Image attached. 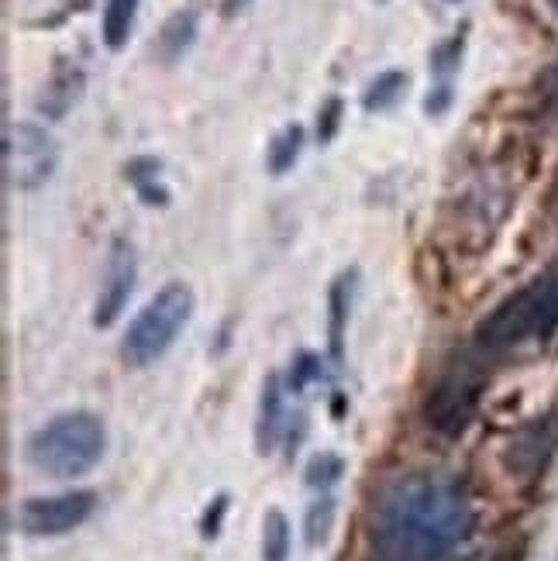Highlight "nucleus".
Returning <instances> with one entry per match:
<instances>
[{"instance_id": "nucleus-1", "label": "nucleus", "mask_w": 558, "mask_h": 561, "mask_svg": "<svg viewBox=\"0 0 558 561\" xmlns=\"http://www.w3.org/2000/svg\"><path fill=\"white\" fill-rule=\"evenodd\" d=\"M476 506L463 476L400 472L369 506V561H448L472 534Z\"/></svg>"}, {"instance_id": "nucleus-2", "label": "nucleus", "mask_w": 558, "mask_h": 561, "mask_svg": "<svg viewBox=\"0 0 558 561\" xmlns=\"http://www.w3.org/2000/svg\"><path fill=\"white\" fill-rule=\"evenodd\" d=\"M558 331V270L535 276L503 297L476 328V352L503 355L527 341H545Z\"/></svg>"}, {"instance_id": "nucleus-3", "label": "nucleus", "mask_w": 558, "mask_h": 561, "mask_svg": "<svg viewBox=\"0 0 558 561\" xmlns=\"http://www.w3.org/2000/svg\"><path fill=\"white\" fill-rule=\"evenodd\" d=\"M104 448V421L90 410H69L24 437V461L42 476L77 479L101 466Z\"/></svg>"}, {"instance_id": "nucleus-4", "label": "nucleus", "mask_w": 558, "mask_h": 561, "mask_svg": "<svg viewBox=\"0 0 558 561\" xmlns=\"http://www.w3.org/2000/svg\"><path fill=\"white\" fill-rule=\"evenodd\" d=\"M193 289L186 283H166L156 297L138 310L121 341V358L132 369H145L176 345L180 331L190 324Z\"/></svg>"}, {"instance_id": "nucleus-5", "label": "nucleus", "mask_w": 558, "mask_h": 561, "mask_svg": "<svg viewBox=\"0 0 558 561\" xmlns=\"http://www.w3.org/2000/svg\"><path fill=\"white\" fill-rule=\"evenodd\" d=\"M482 393H487V369H482V362L472 355H458L431 382L421 417L434 434L458 437L476 421Z\"/></svg>"}, {"instance_id": "nucleus-6", "label": "nucleus", "mask_w": 558, "mask_h": 561, "mask_svg": "<svg viewBox=\"0 0 558 561\" xmlns=\"http://www.w3.org/2000/svg\"><path fill=\"white\" fill-rule=\"evenodd\" d=\"M4 183L8 190L32 193L53 180L59 165V145L45 128L32 121H11L4 125Z\"/></svg>"}, {"instance_id": "nucleus-7", "label": "nucleus", "mask_w": 558, "mask_h": 561, "mask_svg": "<svg viewBox=\"0 0 558 561\" xmlns=\"http://www.w3.org/2000/svg\"><path fill=\"white\" fill-rule=\"evenodd\" d=\"M96 510V493L72 490L59 496H32L18 506L14 527L24 538H62V534L83 527Z\"/></svg>"}, {"instance_id": "nucleus-8", "label": "nucleus", "mask_w": 558, "mask_h": 561, "mask_svg": "<svg viewBox=\"0 0 558 561\" xmlns=\"http://www.w3.org/2000/svg\"><path fill=\"white\" fill-rule=\"evenodd\" d=\"M555 451H558V413H545V417H535L514 431V437L506 442L503 461L514 476L538 479L548 469Z\"/></svg>"}, {"instance_id": "nucleus-9", "label": "nucleus", "mask_w": 558, "mask_h": 561, "mask_svg": "<svg viewBox=\"0 0 558 561\" xmlns=\"http://www.w3.org/2000/svg\"><path fill=\"white\" fill-rule=\"evenodd\" d=\"M135 276H138V262H135L132 241L114 238L107 262H104L101 293H96V304H93V328H111L117 321L121 310L128 307V297L135 289Z\"/></svg>"}, {"instance_id": "nucleus-10", "label": "nucleus", "mask_w": 558, "mask_h": 561, "mask_svg": "<svg viewBox=\"0 0 558 561\" xmlns=\"http://www.w3.org/2000/svg\"><path fill=\"white\" fill-rule=\"evenodd\" d=\"M87 90V72L77 62L59 59L56 69L48 72V80L35 93V111L48 121H62L72 107L80 104V96Z\"/></svg>"}, {"instance_id": "nucleus-11", "label": "nucleus", "mask_w": 558, "mask_h": 561, "mask_svg": "<svg viewBox=\"0 0 558 561\" xmlns=\"http://www.w3.org/2000/svg\"><path fill=\"white\" fill-rule=\"evenodd\" d=\"M283 376H265L262 382V397H259V417H255V451L259 455H273L283 427H286V410H283Z\"/></svg>"}, {"instance_id": "nucleus-12", "label": "nucleus", "mask_w": 558, "mask_h": 561, "mask_svg": "<svg viewBox=\"0 0 558 561\" xmlns=\"http://www.w3.org/2000/svg\"><path fill=\"white\" fill-rule=\"evenodd\" d=\"M197 35H201V14L186 8V11H176L162 24V32L156 38V59L162 66H176L193 45H197Z\"/></svg>"}, {"instance_id": "nucleus-13", "label": "nucleus", "mask_w": 558, "mask_h": 561, "mask_svg": "<svg viewBox=\"0 0 558 561\" xmlns=\"http://www.w3.org/2000/svg\"><path fill=\"white\" fill-rule=\"evenodd\" d=\"M355 283V270L342 273L334 283H331V293H328V345H331V358L342 362V348H345V321H349V289Z\"/></svg>"}, {"instance_id": "nucleus-14", "label": "nucleus", "mask_w": 558, "mask_h": 561, "mask_svg": "<svg viewBox=\"0 0 558 561\" xmlns=\"http://www.w3.org/2000/svg\"><path fill=\"white\" fill-rule=\"evenodd\" d=\"M125 176L138 190L141 204H149V207H169V190L159 183L162 180V162L159 159H152V156L132 159L125 165Z\"/></svg>"}, {"instance_id": "nucleus-15", "label": "nucleus", "mask_w": 558, "mask_h": 561, "mask_svg": "<svg viewBox=\"0 0 558 561\" xmlns=\"http://www.w3.org/2000/svg\"><path fill=\"white\" fill-rule=\"evenodd\" d=\"M300 152H304V128L300 125L280 128L270 138V145H265V169H270V176H286L297 165Z\"/></svg>"}, {"instance_id": "nucleus-16", "label": "nucleus", "mask_w": 558, "mask_h": 561, "mask_svg": "<svg viewBox=\"0 0 558 561\" xmlns=\"http://www.w3.org/2000/svg\"><path fill=\"white\" fill-rule=\"evenodd\" d=\"M138 4H141V0H107V4H104L101 35H104V45L111 48V53H121V48L128 45L132 28H135Z\"/></svg>"}, {"instance_id": "nucleus-17", "label": "nucleus", "mask_w": 558, "mask_h": 561, "mask_svg": "<svg viewBox=\"0 0 558 561\" xmlns=\"http://www.w3.org/2000/svg\"><path fill=\"white\" fill-rule=\"evenodd\" d=\"M407 72L400 69H390V72H379V77L366 87V93H362V111L366 114H383V111H394L403 93H407Z\"/></svg>"}, {"instance_id": "nucleus-18", "label": "nucleus", "mask_w": 558, "mask_h": 561, "mask_svg": "<svg viewBox=\"0 0 558 561\" xmlns=\"http://www.w3.org/2000/svg\"><path fill=\"white\" fill-rule=\"evenodd\" d=\"M262 561H289V520L280 514V510H265Z\"/></svg>"}, {"instance_id": "nucleus-19", "label": "nucleus", "mask_w": 558, "mask_h": 561, "mask_svg": "<svg viewBox=\"0 0 558 561\" xmlns=\"http://www.w3.org/2000/svg\"><path fill=\"white\" fill-rule=\"evenodd\" d=\"M463 53H466V28L455 32L452 38H445L442 45L431 48V72L439 83H452V77L463 66Z\"/></svg>"}, {"instance_id": "nucleus-20", "label": "nucleus", "mask_w": 558, "mask_h": 561, "mask_svg": "<svg viewBox=\"0 0 558 561\" xmlns=\"http://www.w3.org/2000/svg\"><path fill=\"white\" fill-rule=\"evenodd\" d=\"M345 476V461L331 455V451H321V455H314L307 461V469H304V482L310 485V490H331V485Z\"/></svg>"}, {"instance_id": "nucleus-21", "label": "nucleus", "mask_w": 558, "mask_h": 561, "mask_svg": "<svg viewBox=\"0 0 558 561\" xmlns=\"http://www.w3.org/2000/svg\"><path fill=\"white\" fill-rule=\"evenodd\" d=\"M334 527V500L331 496H321L318 503H310L307 517H304V538L310 548H318L328 541V534Z\"/></svg>"}, {"instance_id": "nucleus-22", "label": "nucleus", "mask_w": 558, "mask_h": 561, "mask_svg": "<svg viewBox=\"0 0 558 561\" xmlns=\"http://www.w3.org/2000/svg\"><path fill=\"white\" fill-rule=\"evenodd\" d=\"M314 379H321V358L318 355H297L294 362H289V373H286V389L289 393H304V389L314 382Z\"/></svg>"}, {"instance_id": "nucleus-23", "label": "nucleus", "mask_w": 558, "mask_h": 561, "mask_svg": "<svg viewBox=\"0 0 558 561\" xmlns=\"http://www.w3.org/2000/svg\"><path fill=\"white\" fill-rule=\"evenodd\" d=\"M342 114H345L342 96H328V101L321 104V111H318V141L321 145L334 141L338 128H342Z\"/></svg>"}, {"instance_id": "nucleus-24", "label": "nucleus", "mask_w": 558, "mask_h": 561, "mask_svg": "<svg viewBox=\"0 0 558 561\" xmlns=\"http://www.w3.org/2000/svg\"><path fill=\"white\" fill-rule=\"evenodd\" d=\"M228 514V493H217L210 500V506L204 510V517H201V538L204 541H214L217 534H221V520Z\"/></svg>"}, {"instance_id": "nucleus-25", "label": "nucleus", "mask_w": 558, "mask_h": 561, "mask_svg": "<svg viewBox=\"0 0 558 561\" xmlns=\"http://www.w3.org/2000/svg\"><path fill=\"white\" fill-rule=\"evenodd\" d=\"M452 96H455L452 83H434L431 93L424 96V111H428L431 117H442V114L452 107Z\"/></svg>"}, {"instance_id": "nucleus-26", "label": "nucleus", "mask_w": 558, "mask_h": 561, "mask_svg": "<svg viewBox=\"0 0 558 561\" xmlns=\"http://www.w3.org/2000/svg\"><path fill=\"white\" fill-rule=\"evenodd\" d=\"M542 101L548 104V107H555L558 104V62L551 66V69H545L542 72Z\"/></svg>"}, {"instance_id": "nucleus-27", "label": "nucleus", "mask_w": 558, "mask_h": 561, "mask_svg": "<svg viewBox=\"0 0 558 561\" xmlns=\"http://www.w3.org/2000/svg\"><path fill=\"white\" fill-rule=\"evenodd\" d=\"M490 561H524V548H521V545H506V548H500Z\"/></svg>"}, {"instance_id": "nucleus-28", "label": "nucleus", "mask_w": 558, "mask_h": 561, "mask_svg": "<svg viewBox=\"0 0 558 561\" xmlns=\"http://www.w3.org/2000/svg\"><path fill=\"white\" fill-rule=\"evenodd\" d=\"M249 4H252V0H221V14L225 18H235V14L246 11Z\"/></svg>"}, {"instance_id": "nucleus-29", "label": "nucleus", "mask_w": 558, "mask_h": 561, "mask_svg": "<svg viewBox=\"0 0 558 561\" xmlns=\"http://www.w3.org/2000/svg\"><path fill=\"white\" fill-rule=\"evenodd\" d=\"M551 204L558 207V180H555V190H551Z\"/></svg>"}, {"instance_id": "nucleus-30", "label": "nucleus", "mask_w": 558, "mask_h": 561, "mask_svg": "<svg viewBox=\"0 0 558 561\" xmlns=\"http://www.w3.org/2000/svg\"><path fill=\"white\" fill-rule=\"evenodd\" d=\"M551 4H555V11H558V0H551Z\"/></svg>"}, {"instance_id": "nucleus-31", "label": "nucleus", "mask_w": 558, "mask_h": 561, "mask_svg": "<svg viewBox=\"0 0 558 561\" xmlns=\"http://www.w3.org/2000/svg\"><path fill=\"white\" fill-rule=\"evenodd\" d=\"M452 4H455V0H452Z\"/></svg>"}]
</instances>
